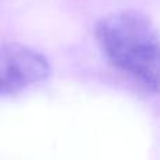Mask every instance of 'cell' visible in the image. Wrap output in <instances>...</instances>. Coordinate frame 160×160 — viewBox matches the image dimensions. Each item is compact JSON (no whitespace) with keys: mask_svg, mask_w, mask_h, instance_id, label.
I'll use <instances>...</instances> for the list:
<instances>
[{"mask_svg":"<svg viewBox=\"0 0 160 160\" xmlns=\"http://www.w3.org/2000/svg\"><path fill=\"white\" fill-rule=\"evenodd\" d=\"M52 68L38 49L20 42H0V96H16L49 79Z\"/></svg>","mask_w":160,"mask_h":160,"instance_id":"cell-2","label":"cell"},{"mask_svg":"<svg viewBox=\"0 0 160 160\" xmlns=\"http://www.w3.org/2000/svg\"><path fill=\"white\" fill-rule=\"evenodd\" d=\"M96 39L114 68L158 93L160 86V39L149 17L136 10H119L100 18Z\"/></svg>","mask_w":160,"mask_h":160,"instance_id":"cell-1","label":"cell"}]
</instances>
